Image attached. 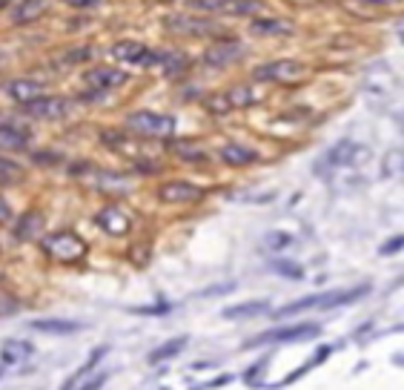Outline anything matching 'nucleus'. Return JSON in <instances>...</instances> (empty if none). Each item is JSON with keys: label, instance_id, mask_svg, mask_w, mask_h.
<instances>
[{"label": "nucleus", "instance_id": "1", "mask_svg": "<svg viewBox=\"0 0 404 390\" xmlns=\"http://www.w3.org/2000/svg\"><path fill=\"white\" fill-rule=\"evenodd\" d=\"M127 127L130 132L144 135V138H169L175 132V118L155 115V112H135L127 118Z\"/></svg>", "mask_w": 404, "mask_h": 390}, {"label": "nucleus", "instance_id": "30", "mask_svg": "<svg viewBox=\"0 0 404 390\" xmlns=\"http://www.w3.org/2000/svg\"><path fill=\"white\" fill-rule=\"evenodd\" d=\"M384 172L387 175H401V153H398V149H396V153H390V161H384Z\"/></svg>", "mask_w": 404, "mask_h": 390}, {"label": "nucleus", "instance_id": "36", "mask_svg": "<svg viewBox=\"0 0 404 390\" xmlns=\"http://www.w3.org/2000/svg\"><path fill=\"white\" fill-rule=\"evenodd\" d=\"M230 382H232L230 376H218V379H212V382H209V387H224V384H230Z\"/></svg>", "mask_w": 404, "mask_h": 390}, {"label": "nucleus", "instance_id": "33", "mask_svg": "<svg viewBox=\"0 0 404 390\" xmlns=\"http://www.w3.org/2000/svg\"><path fill=\"white\" fill-rule=\"evenodd\" d=\"M401 244H404V238H401V235H396V238H390V242H387V244H384V247H382L379 253H382V256H390V253H398V250H401Z\"/></svg>", "mask_w": 404, "mask_h": 390}, {"label": "nucleus", "instance_id": "11", "mask_svg": "<svg viewBox=\"0 0 404 390\" xmlns=\"http://www.w3.org/2000/svg\"><path fill=\"white\" fill-rule=\"evenodd\" d=\"M35 356V344L32 342H20V339H6L4 347H0V358L6 365H18V362H26V358Z\"/></svg>", "mask_w": 404, "mask_h": 390}, {"label": "nucleus", "instance_id": "26", "mask_svg": "<svg viewBox=\"0 0 404 390\" xmlns=\"http://www.w3.org/2000/svg\"><path fill=\"white\" fill-rule=\"evenodd\" d=\"M272 270H275L278 276H287V279H301L304 276V270L298 264H290V261H275Z\"/></svg>", "mask_w": 404, "mask_h": 390}, {"label": "nucleus", "instance_id": "9", "mask_svg": "<svg viewBox=\"0 0 404 390\" xmlns=\"http://www.w3.org/2000/svg\"><path fill=\"white\" fill-rule=\"evenodd\" d=\"M361 158H367V149L353 144V141H341L338 146H333L327 153V164L330 167H353L358 164Z\"/></svg>", "mask_w": 404, "mask_h": 390}, {"label": "nucleus", "instance_id": "16", "mask_svg": "<svg viewBox=\"0 0 404 390\" xmlns=\"http://www.w3.org/2000/svg\"><path fill=\"white\" fill-rule=\"evenodd\" d=\"M43 12H46V0H20L15 15H12V20L20 23V26L23 23H35Z\"/></svg>", "mask_w": 404, "mask_h": 390}, {"label": "nucleus", "instance_id": "3", "mask_svg": "<svg viewBox=\"0 0 404 390\" xmlns=\"http://www.w3.org/2000/svg\"><path fill=\"white\" fill-rule=\"evenodd\" d=\"M43 250L52 253L57 261H78L86 253V244L75 232H55L43 242Z\"/></svg>", "mask_w": 404, "mask_h": 390}, {"label": "nucleus", "instance_id": "8", "mask_svg": "<svg viewBox=\"0 0 404 390\" xmlns=\"http://www.w3.org/2000/svg\"><path fill=\"white\" fill-rule=\"evenodd\" d=\"M244 55V46L238 41H218V43H212L207 52H204V61L209 67H227L232 61H238V57Z\"/></svg>", "mask_w": 404, "mask_h": 390}, {"label": "nucleus", "instance_id": "20", "mask_svg": "<svg viewBox=\"0 0 404 390\" xmlns=\"http://www.w3.org/2000/svg\"><path fill=\"white\" fill-rule=\"evenodd\" d=\"M186 344H190V339H186V336L169 339V342H164L161 347H155V350L149 353V362H164V358H172V356H178Z\"/></svg>", "mask_w": 404, "mask_h": 390}, {"label": "nucleus", "instance_id": "13", "mask_svg": "<svg viewBox=\"0 0 404 390\" xmlns=\"http://www.w3.org/2000/svg\"><path fill=\"white\" fill-rule=\"evenodd\" d=\"M293 29H295V26H293L290 20H278V18H258V20L250 23V32H253V35H261V38H267V35H272V38L290 35Z\"/></svg>", "mask_w": 404, "mask_h": 390}, {"label": "nucleus", "instance_id": "12", "mask_svg": "<svg viewBox=\"0 0 404 390\" xmlns=\"http://www.w3.org/2000/svg\"><path fill=\"white\" fill-rule=\"evenodd\" d=\"M167 26L172 32H181V35H212L215 32V23H207V20H198V18H169Z\"/></svg>", "mask_w": 404, "mask_h": 390}, {"label": "nucleus", "instance_id": "34", "mask_svg": "<svg viewBox=\"0 0 404 390\" xmlns=\"http://www.w3.org/2000/svg\"><path fill=\"white\" fill-rule=\"evenodd\" d=\"M67 6H75V9H86V6H98L101 0H64Z\"/></svg>", "mask_w": 404, "mask_h": 390}, {"label": "nucleus", "instance_id": "40", "mask_svg": "<svg viewBox=\"0 0 404 390\" xmlns=\"http://www.w3.org/2000/svg\"><path fill=\"white\" fill-rule=\"evenodd\" d=\"M0 64H4V57H0Z\"/></svg>", "mask_w": 404, "mask_h": 390}, {"label": "nucleus", "instance_id": "14", "mask_svg": "<svg viewBox=\"0 0 404 390\" xmlns=\"http://www.w3.org/2000/svg\"><path fill=\"white\" fill-rule=\"evenodd\" d=\"M98 224H101L106 232H112V235H127V232H130V218L123 216L118 207H106L104 213L98 216Z\"/></svg>", "mask_w": 404, "mask_h": 390}, {"label": "nucleus", "instance_id": "4", "mask_svg": "<svg viewBox=\"0 0 404 390\" xmlns=\"http://www.w3.org/2000/svg\"><path fill=\"white\" fill-rule=\"evenodd\" d=\"M316 336H321L319 324H298V327H284V330L261 333L258 339L246 342V347H258V344H267V342H307V339H316Z\"/></svg>", "mask_w": 404, "mask_h": 390}, {"label": "nucleus", "instance_id": "5", "mask_svg": "<svg viewBox=\"0 0 404 390\" xmlns=\"http://www.w3.org/2000/svg\"><path fill=\"white\" fill-rule=\"evenodd\" d=\"M23 109L32 118H38V121H57V118H64L69 112V101L55 95H38L32 101H26Z\"/></svg>", "mask_w": 404, "mask_h": 390}, {"label": "nucleus", "instance_id": "18", "mask_svg": "<svg viewBox=\"0 0 404 390\" xmlns=\"http://www.w3.org/2000/svg\"><path fill=\"white\" fill-rule=\"evenodd\" d=\"M9 95H12L18 104H26V101L43 95V86H41L38 81H12V83H9Z\"/></svg>", "mask_w": 404, "mask_h": 390}, {"label": "nucleus", "instance_id": "37", "mask_svg": "<svg viewBox=\"0 0 404 390\" xmlns=\"http://www.w3.org/2000/svg\"><path fill=\"white\" fill-rule=\"evenodd\" d=\"M106 382V376H98V379H92V382H86V387H101Z\"/></svg>", "mask_w": 404, "mask_h": 390}, {"label": "nucleus", "instance_id": "39", "mask_svg": "<svg viewBox=\"0 0 404 390\" xmlns=\"http://www.w3.org/2000/svg\"><path fill=\"white\" fill-rule=\"evenodd\" d=\"M4 6H6V0H0V9H4Z\"/></svg>", "mask_w": 404, "mask_h": 390}, {"label": "nucleus", "instance_id": "31", "mask_svg": "<svg viewBox=\"0 0 404 390\" xmlns=\"http://www.w3.org/2000/svg\"><path fill=\"white\" fill-rule=\"evenodd\" d=\"M38 224H41V221H38V213H29V216H26V224H23V227H18V235H20V238H29Z\"/></svg>", "mask_w": 404, "mask_h": 390}, {"label": "nucleus", "instance_id": "38", "mask_svg": "<svg viewBox=\"0 0 404 390\" xmlns=\"http://www.w3.org/2000/svg\"><path fill=\"white\" fill-rule=\"evenodd\" d=\"M367 4H379V6H387V4H398V0H367Z\"/></svg>", "mask_w": 404, "mask_h": 390}, {"label": "nucleus", "instance_id": "6", "mask_svg": "<svg viewBox=\"0 0 404 390\" xmlns=\"http://www.w3.org/2000/svg\"><path fill=\"white\" fill-rule=\"evenodd\" d=\"M304 75H307V67L298 61H272L256 69L258 81H275V83H293L295 78H304Z\"/></svg>", "mask_w": 404, "mask_h": 390}, {"label": "nucleus", "instance_id": "17", "mask_svg": "<svg viewBox=\"0 0 404 390\" xmlns=\"http://www.w3.org/2000/svg\"><path fill=\"white\" fill-rule=\"evenodd\" d=\"M258 155L253 153V149H246V146H238V144H230L221 149V161L230 164V167H246V164H253Z\"/></svg>", "mask_w": 404, "mask_h": 390}, {"label": "nucleus", "instance_id": "15", "mask_svg": "<svg viewBox=\"0 0 404 390\" xmlns=\"http://www.w3.org/2000/svg\"><path fill=\"white\" fill-rule=\"evenodd\" d=\"M32 327L41 330V333L67 336V333H78L83 324H81V321H64V319H38V321H32Z\"/></svg>", "mask_w": 404, "mask_h": 390}, {"label": "nucleus", "instance_id": "19", "mask_svg": "<svg viewBox=\"0 0 404 390\" xmlns=\"http://www.w3.org/2000/svg\"><path fill=\"white\" fill-rule=\"evenodd\" d=\"M29 146V132L18 127H0V149H23Z\"/></svg>", "mask_w": 404, "mask_h": 390}, {"label": "nucleus", "instance_id": "2", "mask_svg": "<svg viewBox=\"0 0 404 390\" xmlns=\"http://www.w3.org/2000/svg\"><path fill=\"white\" fill-rule=\"evenodd\" d=\"M109 55L115 61H127V64H138V67H161V61H164V52H149L138 41H120L112 46Z\"/></svg>", "mask_w": 404, "mask_h": 390}, {"label": "nucleus", "instance_id": "32", "mask_svg": "<svg viewBox=\"0 0 404 390\" xmlns=\"http://www.w3.org/2000/svg\"><path fill=\"white\" fill-rule=\"evenodd\" d=\"M172 307L169 305H155V307H135L132 313H141V316H164V313H169Z\"/></svg>", "mask_w": 404, "mask_h": 390}, {"label": "nucleus", "instance_id": "28", "mask_svg": "<svg viewBox=\"0 0 404 390\" xmlns=\"http://www.w3.org/2000/svg\"><path fill=\"white\" fill-rule=\"evenodd\" d=\"M267 242H270L272 250H284V247L295 244V238H293L290 232H270V235H267Z\"/></svg>", "mask_w": 404, "mask_h": 390}, {"label": "nucleus", "instance_id": "24", "mask_svg": "<svg viewBox=\"0 0 404 390\" xmlns=\"http://www.w3.org/2000/svg\"><path fill=\"white\" fill-rule=\"evenodd\" d=\"M235 0H193L195 9H204V12H230Z\"/></svg>", "mask_w": 404, "mask_h": 390}, {"label": "nucleus", "instance_id": "22", "mask_svg": "<svg viewBox=\"0 0 404 390\" xmlns=\"http://www.w3.org/2000/svg\"><path fill=\"white\" fill-rule=\"evenodd\" d=\"M227 101H230L232 109H238V106H250L256 101V95H253L250 86H232L230 92H227Z\"/></svg>", "mask_w": 404, "mask_h": 390}, {"label": "nucleus", "instance_id": "10", "mask_svg": "<svg viewBox=\"0 0 404 390\" xmlns=\"http://www.w3.org/2000/svg\"><path fill=\"white\" fill-rule=\"evenodd\" d=\"M201 195L204 193L195 184H186V181H169L158 190V198L167 204H190V201H198Z\"/></svg>", "mask_w": 404, "mask_h": 390}, {"label": "nucleus", "instance_id": "25", "mask_svg": "<svg viewBox=\"0 0 404 390\" xmlns=\"http://www.w3.org/2000/svg\"><path fill=\"white\" fill-rule=\"evenodd\" d=\"M104 356H106V347H98V350H95V353H92V356H89V362H86V365H83V368H81V370H78V376H75V379H72V382H67V387H75V382H78V379H81V376H86V373H89V370H92V368H95V365H98V362H101V358H104Z\"/></svg>", "mask_w": 404, "mask_h": 390}, {"label": "nucleus", "instance_id": "7", "mask_svg": "<svg viewBox=\"0 0 404 390\" xmlns=\"http://www.w3.org/2000/svg\"><path fill=\"white\" fill-rule=\"evenodd\" d=\"M83 83L89 86V92H104V89H112L118 83H127V72L112 69V67H98L83 75Z\"/></svg>", "mask_w": 404, "mask_h": 390}, {"label": "nucleus", "instance_id": "21", "mask_svg": "<svg viewBox=\"0 0 404 390\" xmlns=\"http://www.w3.org/2000/svg\"><path fill=\"white\" fill-rule=\"evenodd\" d=\"M267 310H270L267 302H246V305L227 307V310H224V319H253V316H261V313H267Z\"/></svg>", "mask_w": 404, "mask_h": 390}, {"label": "nucleus", "instance_id": "29", "mask_svg": "<svg viewBox=\"0 0 404 390\" xmlns=\"http://www.w3.org/2000/svg\"><path fill=\"white\" fill-rule=\"evenodd\" d=\"M207 106L212 109V112H230L232 106H230V101H227V92H221V95H212V98H207Z\"/></svg>", "mask_w": 404, "mask_h": 390}, {"label": "nucleus", "instance_id": "35", "mask_svg": "<svg viewBox=\"0 0 404 390\" xmlns=\"http://www.w3.org/2000/svg\"><path fill=\"white\" fill-rule=\"evenodd\" d=\"M9 218H12V207L0 198V221H9Z\"/></svg>", "mask_w": 404, "mask_h": 390}, {"label": "nucleus", "instance_id": "23", "mask_svg": "<svg viewBox=\"0 0 404 390\" xmlns=\"http://www.w3.org/2000/svg\"><path fill=\"white\" fill-rule=\"evenodd\" d=\"M20 175H23V169L15 161L0 158V181H4V184H15V181H20Z\"/></svg>", "mask_w": 404, "mask_h": 390}, {"label": "nucleus", "instance_id": "27", "mask_svg": "<svg viewBox=\"0 0 404 390\" xmlns=\"http://www.w3.org/2000/svg\"><path fill=\"white\" fill-rule=\"evenodd\" d=\"M89 57H92V49H75V52H69V55L60 57L57 67H75V64H81V61H89Z\"/></svg>", "mask_w": 404, "mask_h": 390}]
</instances>
